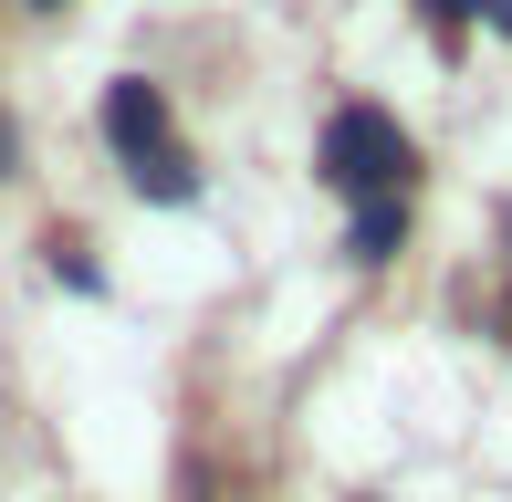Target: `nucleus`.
Returning <instances> with one entry per match:
<instances>
[{
  "label": "nucleus",
  "mask_w": 512,
  "mask_h": 502,
  "mask_svg": "<svg viewBox=\"0 0 512 502\" xmlns=\"http://www.w3.org/2000/svg\"><path fill=\"white\" fill-rule=\"evenodd\" d=\"M481 21H492V32H502V42H512V0H481Z\"/></svg>",
  "instance_id": "nucleus-6"
},
{
  "label": "nucleus",
  "mask_w": 512,
  "mask_h": 502,
  "mask_svg": "<svg viewBox=\"0 0 512 502\" xmlns=\"http://www.w3.org/2000/svg\"><path fill=\"white\" fill-rule=\"evenodd\" d=\"M32 11H63V0H32Z\"/></svg>",
  "instance_id": "nucleus-8"
},
{
  "label": "nucleus",
  "mask_w": 512,
  "mask_h": 502,
  "mask_svg": "<svg viewBox=\"0 0 512 502\" xmlns=\"http://www.w3.org/2000/svg\"><path fill=\"white\" fill-rule=\"evenodd\" d=\"M398 241H408V210H398V199H356V220H345V262H387Z\"/></svg>",
  "instance_id": "nucleus-3"
},
{
  "label": "nucleus",
  "mask_w": 512,
  "mask_h": 502,
  "mask_svg": "<svg viewBox=\"0 0 512 502\" xmlns=\"http://www.w3.org/2000/svg\"><path fill=\"white\" fill-rule=\"evenodd\" d=\"M136 189H147V199H199V168L178 147H157V157H136Z\"/></svg>",
  "instance_id": "nucleus-4"
},
{
  "label": "nucleus",
  "mask_w": 512,
  "mask_h": 502,
  "mask_svg": "<svg viewBox=\"0 0 512 502\" xmlns=\"http://www.w3.org/2000/svg\"><path fill=\"white\" fill-rule=\"evenodd\" d=\"M105 136L126 147V168H136V157H157V147H168V105H157V84H147V74L105 84Z\"/></svg>",
  "instance_id": "nucleus-2"
},
{
  "label": "nucleus",
  "mask_w": 512,
  "mask_h": 502,
  "mask_svg": "<svg viewBox=\"0 0 512 502\" xmlns=\"http://www.w3.org/2000/svg\"><path fill=\"white\" fill-rule=\"evenodd\" d=\"M314 168L335 178L345 199H398V189H408V126L387 116V105H335Z\"/></svg>",
  "instance_id": "nucleus-1"
},
{
  "label": "nucleus",
  "mask_w": 512,
  "mask_h": 502,
  "mask_svg": "<svg viewBox=\"0 0 512 502\" xmlns=\"http://www.w3.org/2000/svg\"><path fill=\"white\" fill-rule=\"evenodd\" d=\"M471 11H481V0H429V32H460Z\"/></svg>",
  "instance_id": "nucleus-5"
},
{
  "label": "nucleus",
  "mask_w": 512,
  "mask_h": 502,
  "mask_svg": "<svg viewBox=\"0 0 512 502\" xmlns=\"http://www.w3.org/2000/svg\"><path fill=\"white\" fill-rule=\"evenodd\" d=\"M502 346H512V304H502Z\"/></svg>",
  "instance_id": "nucleus-7"
}]
</instances>
